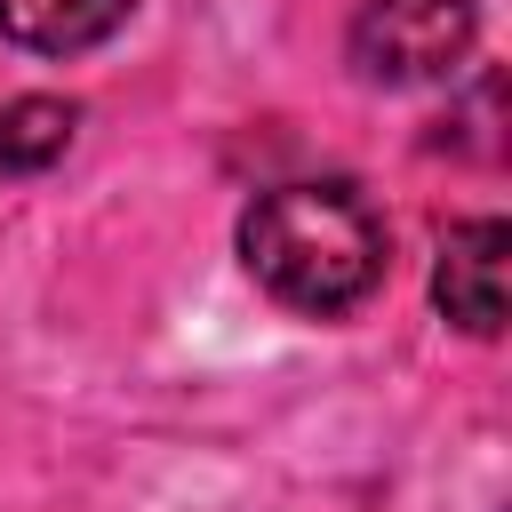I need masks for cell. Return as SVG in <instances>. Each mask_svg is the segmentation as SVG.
Listing matches in <instances>:
<instances>
[{
  "label": "cell",
  "instance_id": "1",
  "mask_svg": "<svg viewBox=\"0 0 512 512\" xmlns=\"http://www.w3.org/2000/svg\"><path fill=\"white\" fill-rule=\"evenodd\" d=\"M240 264L288 312L336 320L384 288L392 240H384V216L352 184H272L240 216Z\"/></svg>",
  "mask_w": 512,
  "mask_h": 512
},
{
  "label": "cell",
  "instance_id": "2",
  "mask_svg": "<svg viewBox=\"0 0 512 512\" xmlns=\"http://www.w3.org/2000/svg\"><path fill=\"white\" fill-rule=\"evenodd\" d=\"M480 40V0H360L344 48L368 88H424L448 80Z\"/></svg>",
  "mask_w": 512,
  "mask_h": 512
},
{
  "label": "cell",
  "instance_id": "3",
  "mask_svg": "<svg viewBox=\"0 0 512 512\" xmlns=\"http://www.w3.org/2000/svg\"><path fill=\"white\" fill-rule=\"evenodd\" d=\"M504 256H512V224L504 216L448 224L440 232V264H432L440 320H456L464 336H496L504 328Z\"/></svg>",
  "mask_w": 512,
  "mask_h": 512
},
{
  "label": "cell",
  "instance_id": "4",
  "mask_svg": "<svg viewBox=\"0 0 512 512\" xmlns=\"http://www.w3.org/2000/svg\"><path fill=\"white\" fill-rule=\"evenodd\" d=\"M128 24V0H0V40L32 56H80Z\"/></svg>",
  "mask_w": 512,
  "mask_h": 512
},
{
  "label": "cell",
  "instance_id": "5",
  "mask_svg": "<svg viewBox=\"0 0 512 512\" xmlns=\"http://www.w3.org/2000/svg\"><path fill=\"white\" fill-rule=\"evenodd\" d=\"M72 128H80L72 96H16V104H0V176L56 168L72 152Z\"/></svg>",
  "mask_w": 512,
  "mask_h": 512
}]
</instances>
